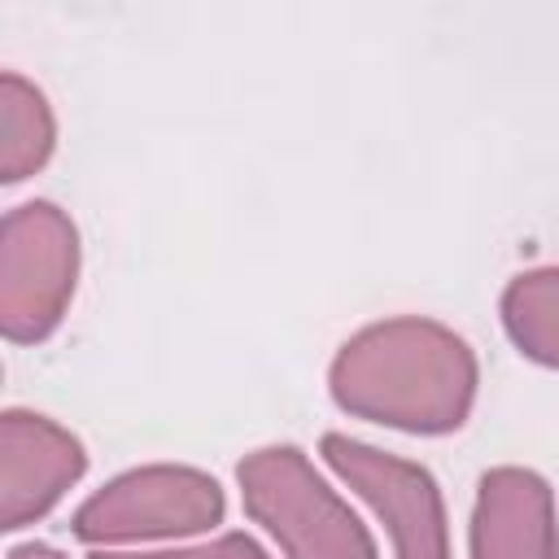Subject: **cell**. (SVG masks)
I'll list each match as a JSON object with an SVG mask.
<instances>
[{
  "label": "cell",
  "mask_w": 559,
  "mask_h": 559,
  "mask_svg": "<svg viewBox=\"0 0 559 559\" xmlns=\"http://www.w3.org/2000/svg\"><path fill=\"white\" fill-rule=\"evenodd\" d=\"M57 148V118L48 96L17 70L0 74V179L22 183Z\"/></svg>",
  "instance_id": "obj_8"
},
{
  "label": "cell",
  "mask_w": 559,
  "mask_h": 559,
  "mask_svg": "<svg viewBox=\"0 0 559 559\" xmlns=\"http://www.w3.org/2000/svg\"><path fill=\"white\" fill-rule=\"evenodd\" d=\"M319 454L376 511L393 542V559H450L445 502L424 463L354 441L345 432H328Z\"/></svg>",
  "instance_id": "obj_5"
},
{
  "label": "cell",
  "mask_w": 559,
  "mask_h": 559,
  "mask_svg": "<svg viewBox=\"0 0 559 559\" xmlns=\"http://www.w3.org/2000/svg\"><path fill=\"white\" fill-rule=\"evenodd\" d=\"M227 498L223 485L183 463H148L105 480L70 520V533L83 546H131V542H170L197 537L223 524Z\"/></svg>",
  "instance_id": "obj_4"
},
{
  "label": "cell",
  "mask_w": 559,
  "mask_h": 559,
  "mask_svg": "<svg viewBox=\"0 0 559 559\" xmlns=\"http://www.w3.org/2000/svg\"><path fill=\"white\" fill-rule=\"evenodd\" d=\"M467 559H559V520L546 476L533 467H489L480 476Z\"/></svg>",
  "instance_id": "obj_7"
},
{
  "label": "cell",
  "mask_w": 559,
  "mask_h": 559,
  "mask_svg": "<svg viewBox=\"0 0 559 559\" xmlns=\"http://www.w3.org/2000/svg\"><path fill=\"white\" fill-rule=\"evenodd\" d=\"M79 288V227L52 201H22L0 227V332L13 345L48 341Z\"/></svg>",
  "instance_id": "obj_3"
},
{
  "label": "cell",
  "mask_w": 559,
  "mask_h": 559,
  "mask_svg": "<svg viewBox=\"0 0 559 559\" xmlns=\"http://www.w3.org/2000/svg\"><path fill=\"white\" fill-rule=\"evenodd\" d=\"M245 515L262 524L284 559H380L367 524L314 472L297 445H262L236 463Z\"/></svg>",
  "instance_id": "obj_2"
},
{
  "label": "cell",
  "mask_w": 559,
  "mask_h": 559,
  "mask_svg": "<svg viewBox=\"0 0 559 559\" xmlns=\"http://www.w3.org/2000/svg\"><path fill=\"white\" fill-rule=\"evenodd\" d=\"M476 384L472 345L454 328L419 314L358 328L328 367V393L345 415L411 437L459 432L472 415Z\"/></svg>",
  "instance_id": "obj_1"
},
{
  "label": "cell",
  "mask_w": 559,
  "mask_h": 559,
  "mask_svg": "<svg viewBox=\"0 0 559 559\" xmlns=\"http://www.w3.org/2000/svg\"><path fill=\"white\" fill-rule=\"evenodd\" d=\"M92 559H271L249 533H223L201 546H175V550H96Z\"/></svg>",
  "instance_id": "obj_10"
},
{
  "label": "cell",
  "mask_w": 559,
  "mask_h": 559,
  "mask_svg": "<svg viewBox=\"0 0 559 559\" xmlns=\"http://www.w3.org/2000/svg\"><path fill=\"white\" fill-rule=\"evenodd\" d=\"M502 328L511 345L550 371H559V266L520 271L502 288Z\"/></svg>",
  "instance_id": "obj_9"
},
{
  "label": "cell",
  "mask_w": 559,
  "mask_h": 559,
  "mask_svg": "<svg viewBox=\"0 0 559 559\" xmlns=\"http://www.w3.org/2000/svg\"><path fill=\"white\" fill-rule=\"evenodd\" d=\"M9 559H66L57 546H44V542H22L9 550Z\"/></svg>",
  "instance_id": "obj_11"
},
{
  "label": "cell",
  "mask_w": 559,
  "mask_h": 559,
  "mask_svg": "<svg viewBox=\"0 0 559 559\" xmlns=\"http://www.w3.org/2000/svg\"><path fill=\"white\" fill-rule=\"evenodd\" d=\"M87 472L83 441L48 415L9 406L0 415V528L44 520Z\"/></svg>",
  "instance_id": "obj_6"
}]
</instances>
